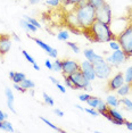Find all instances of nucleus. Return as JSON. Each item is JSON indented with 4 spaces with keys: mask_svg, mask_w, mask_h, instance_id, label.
Listing matches in <instances>:
<instances>
[{
    "mask_svg": "<svg viewBox=\"0 0 132 133\" xmlns=\"http://www.w3.org/2000/svg\"><path fill=\"white\" fill-rule=\"evenodd\" d=\"M7 118H8V114H6L2 110H0V122H2V121H5Z\"/></svg>",
    "mask_w": 132,
    "mask_h": 133,
    "instance_id": "c03bdc74",
    "label": "nucleus"
},
{
    "mask_svg": "<svg viewBox=\"0 0 132 133\" xmlns=\"http://www.w3.org/2000/svg\"><path fill=\"white\" fill-rule=\"evenodd\" d=\"M124 82V75L121 72H118L117 74H115L114 76L108 80V83H107V89L109 91H116L121 85H123Z\"/></svg>",
    "mask_w": 132,
    "mask_h": 133,
    "instance_id": "9b49d317",
    "label": "nucleus"
},
{
    "mask_svg": "<svg viewBox=\"0 0 132 133\" xmlns=\"http://www.w3.org/2000/svg\"><path fill=\"white\" fill-rule=\"evenodd\" d=\"M130 91H131V84H129V83H124L123 85H121L117 90H116L117 95L121 96V97L128 96L129 93H130Z\"/></svg>",
    "mask_w": 132,
    "mask_h": 133,
    "instance_id": "6ab92c4d",
    "label": "nucleus"
},
{
    "mask_svg": "<svg viewBox=\"0 0 132 133\" xmlns=\"http://www.w3.org/2000/svg\"><path fill=\"white\" fill-rule=\"evenodd\" d=\"M52 71L54 72H62L63 71V65H62V60L55 59V62H52Z\"/></svg>",
    "mask_w": 132,
    "mask_h": 133,
    "instance_id": "c756f323",
    "label": "nucleus"
},
{
    "mask_svg": "<svg viewBox=\"0 0 132 133\" xmlns=\"http://www.w3.org/2000/svg\"><path fill=\"white\" fill-rule=\"evenodd\" d=\"M121 49L125 52L128 58L132 57V25H129L121 34L116 38Z\"/></svg>",
    "mask_w": 132,
    "mask_h": 133,
    "instance_id": "7ed1b4c3",
    "label": "nucleus"
},
{
    "mask_svg": "<svg viewBox=\"0 0 132 133\" xmlns=\"http://www.w3.org/2000/svg\"><path fill=\"white\" fill-rule=\"evenodd\" d=\"M96 109L98 110L99 114H104V113H106V111L108 110V106H107L106 101L99 99V104H98V106H97V108H96Z\"/></svg>",
    "mask_w": 132,
    "mask_h": 133,
    "instance_id": "a878e982",
    "label": "nucleus"
},
{
    "mask_svg": "<svg viewBox=\"0 0 132 133\" xmlns=\"http://www.w3.org/2000/svg\"><path fill=\"white\" fill-rule=\"evenodd\" d=\"M5 95H6V98H7V107H8V109H10L13 114H17V111H16V109H15V107H14V100H15L14 93H13V91H11L10 88H6L5 89Z\"/></svg>",
    "mask_w": 132,
    "mask_h": 133,
    "instance_id": "4468645a",
    "label": "nucleus"
},
{
    "mask_svg": "<svg viewBox=\"0 0 132 133\" xmlns=\"http://www.w3.org/2000/svg\"><path fill=\"white\" fill-rule=\"evenodd\" d=\"M89 97H90V95H88V93H82V95H80V96H79V99H80V101L85 102L87 100H88Z\"/></svg>",
    "mask_w": 132,
    "mask_h": 133,
    "instance_id": "58836bf2",
    "label": "nucleus"
},
{
    "mask_svg": "<svg viewBox=\"0 0 132 133\" xmlns=\"http://www.w3.org/2000/svg\"><path fill=\"white\" fill-rule=\"evenodd\" d=\"M62 0H47L46 4L48 6H51V7H58L59 5H61Z\"/></svg>",
    "mask_w": 132,
    "mask_h": 133,
    "instance_id": "e433bc0d",
    "label": "nucleus"
},
{
    "mask_svg": "<svg viewBox=\"0 0 132 133\" xmlns=\"http://www.w3.org/2000/svg\"><path fill=\"white\" fill-rule=\"evenodd\" d=\"M44 66H46L48 69L52 71V62H50V59H47L46 62H44Z\"/></svg>",
    "mask_w": 132,
    "mask_h": 133,
    "instance_id": "79ce46f5",
    "label": "nucleus"
},
{
    "mask_svg": "<svg viewBox=\"0 0 132 133\" xmlns=\"http://www.w3.org/2000/svg\"><path fill=\"white\" fill-rule=\"evenodd\" d=\"M54 113H55L57 116H59V117H63V116H64V113H63V110L58 109V108H55V109H54Z\"/></svg>",
    "mask_w": 132,
    "mask_h": 133,
    "instance_id": "a18cd8bd",
    "label": "nucleus"
},
{
    "mask_svg": "<svg viewBox=\"0 0 132 133\" xmlns=\"http://www.w3.org/2000/svg\"><path fill=\"white\" fill-rule=\"evenodd\" d=\"M95 72H96V77L101 78V80H107L109 77L110 73H112V66L105 59H101L99 62L94 64Z\"/></svg>",
    "mask_w": 132,
    "mask_h": 133,
    "instance_id": "39448f33",
    "label": "nucleus"
},
{
    "mask_svg": "<svg viewBox=\"0 0 132 133\" xmlns=\"http://www.w3.org/2000/svg\"><path fill=\"white\" fill-rule=\"evenodd\" d=\"M66 4H71V5H74V6H77L80 4L81 1H83V0H64Z\"/></svg>",
    "mask_w": 132,
    "mask_h": 133,
    "instance_id": "ea45409f",
    "label": "nucleus"
},
{
    "mask_svg": "<svg viewBox=\"0 0 132 133\" xmlns=\"http://www.w3.org/2000/svg\"><path fill=\"white\" fill-rule=\"evenodd\" d=\"M57 39H58L59 41H67L68 39H70V33L66 31V30L58 32L57 33Z\"/></svg>",
    "mask_w": 132,
    "mask_h": 133,
    "instance_id": "c85d7f7f",
    "label": "nucleus"
},
{
    "mask_svg": "<svg viewBox=\"0 0 132 133\" xmlns=\"http://www.w3.org/2000/svg\"><path fill=\"white\" fill-rule=\"evenodd\" d=\"M33 68H34L35 71H40V66H39L37 63H35V64H33Z\"/></svg>",
    "mask_w": 132,
    "mask_h": 133,
    "instance_id": "603ef678",
    "label": "nucleus"
},
{
    "mask_svg": "<svg viewBox=\"0 0 132 133\" xmlns=\"http://www.w3.org/2000/svg\"><path fill=\"white\" fill-rule=\"evenodd\" d=\"M80 71L84 74V76L88 78L89 81H94L96 78V72H95V67L94 64L89 60H84L80 64Z\"/></svg>",
    "mask_w": 132,
    "mask_h": 133,
    "instance_id": "9d476101",
    "label": "nucleus"
},
{
    "mask_svg": "<svg viewBox=\"0 0 132 133\" xmlns=\"http://www.w3.org/2000/svg\"><path fill=\"white\" fill-rule=\"evenodd\" d=\"M84 111L85 113H88V114H90L91 116H94V117H97L98 115H99V113H98V110L96 109V108H84Z\"/></svg>",
    "mask_w": 132,
    "mask_h": 133,
    "instance_id": "c9c22d12",
    "label": "nucleus"
},
{
    "mask_svg": "<svg viewBox=\"0 0 132 133\" xmlns=\"http://www.w3.org/2000/svg\"><path fill=\"white\" fill-rule=\"evenodd\" d=\"M99 99H100V98H98V97L90 96L89 98H88V100H87L85 102L88 104L89 107H91V108H97V106H98V104H99Z\"/></svg>",
    "mask_w": 132,
    "mask_h": 133,
    "instance_id": "393cba45",
    "label": "nucleus"
},
{
    "mask_svg": "<svg viewBox=\"0 0 132 133\" xmlns=\"http://www.w3.org/2000/svg\"><path fill=\"white\" fill-rule=\"evenodd\" d=\"M9 77H10V80L13 81L14 83H21L26 76H25V74H24V73H22V72L10 71L9 72Z\"/></svg>",
    "mask_w": 132,
    "mask_h": 133,
    "instance_id": "dca6fc26",
    "label": "nucleus"
},
{
    "mask_svg": "<svg viewBox=\"0 0 132 133\" xmlns=\"http://www.w3.org/2000/svg\"><path fill=\"white\" fill-rule=\"evenodd\" d=\"M73 13L76 18L77 29H81L82 31L90 28L92 25V23L96 21V10L89 4L75 6V8L73 9Z\"/></svg>",
    "mask_w": 132,
    "mask_h": 133,
    "instance_id": "f03ea898",
    "label": "nucleus"
},
{
    "mask_svg": "<svg viewBox=\"0 0 132 133\" xmlns=\"http://www.w3.org/2000/svg\"><path fill=\"white\" fill-rule=\"evenodd\" d=\"M0 130H4V131H7V132H14L13 124L10 122H8L7 119L0 122Z\"/></svg>",
    "mask_w": 132,
    "mask_h": 133,
    "instance_id": "5701e85b",
    "label": "nucleus"
},
{
    "mask_svg": "<svg viewBox=\"0 0 132 133\" xmlns=\"http://www.w3.org/2000/svg\"><path fill=\"white\" fill-rule=\"evenodd\" d=\"M108 44H109V48L112 50H118V49H121V46H120V43H118L117 40H110L108 42Z\"/></svg>",
    "mask_w": 132,
    "mask_h": 133,
    "instance_id": "72a5a7b5",
    "label": "nucleus"
},
{
    "mask_svg": "<svg viewBox=\"0 0 132 133\" xmlns=\"http://www.w3.org/2000/svg\"><path fill=\"white\" fill-rule=\"evenodd\" d=\"M22 54H23V56L25 57V59L28 60L29 63H31L32 65H33V64H35V60H34V58H33L32 56H30V55H29V52H28V51H25V50H22Z\"/></svg>",
    "mask_w": 132,
    "mask_h": 133,
    "instance_id": "f704fd0d",
    "label": "nucleus"
},
{
    "mask_svg": "<svg viewBox=\"0 0 132 133\" xmlns=\"http://www.w3.org/2000/svg\"><path fill=\"white\" fill-rule=\"evenodd\" d=\"M96 19L109 25V23L113 19V16H112V9H110L108 4H105L103 7L96 9Z\"/></svg>",
    "mask_w": 132,
    "mask_h": 133,
    "instance_id": "0eeeda50",
    "label": "nucleus"
},
{
    "mask_svg": "<svg viewBox=\"0 0 132 133\" xmlns=\"http://www.w3.org/2000/svg\"><path fill=\"white\" fill-rule=\"evenodd\" d=\"M23 18H24V19H26L28 22H30L31 24H33V25H34L37 29H41L40 23H39L35 18H33V17H30V16H28V15H23Z\"/></svg>",
    "mask_w": 132,
    "mask_h": 133,
    "instance_id": "7c9ffc66",
    "label": "nucleus"
},
{
    "mask_svg": "<svg viewBox=\"0 0 132 133\" xmlns=\"http://www.w3.org/2000/svg\"><path fill=\"white\" fill-rule=\"evenodd\" d=\"M66 44H67L68 47L71 48L72 50H73V52H75V54H79L80 52V48H79V46H77L76 43H74V42H71V41H66Z\"/></svg>",
    "mask_w": 132,
    "mask_h": 133,
    "instance_id": "473e14b6",
    "label": "nucleus"
},
{
    "mask_svg": "<svg viewBox=\"0 0 132 133\" xmlns=\"http://www.w3.org/2000/svg\"><path fill=\"white\" fill-rule=\"evenodd\" d=\"M105 60H106L112 67H116V66H120L121 64H124L128 60V57L122 49H118V50H114V52L112 55H109Z\"/></svg>",
    "mask_w": 132,
    "mask_h": 133,
    "instance_id": "6e6552de",
    "label": "nucleus"
},
{
    "mask_svg": "<svg viewBox=\"0 0 132 133\" xmlns=\"http://www.w3.org/2000/svg\"><path fill=\"white\" fill-rule=\"evenodd\" d=\"M103 116H105L107 119L109 121V122H112L113 124H115V125H123V124L125 123V119L124 117L122 116V114L117 111L115 109V108H110L108 107V110L106 111V113L101 114Z\"/></svg>",
    "mask_w": 132,
    "mask_h": 133,
    "instance_id": "1a4fd4ad",
    "label": "nucleus"
},
{
    "mask_svg": "<svg viewBox=\"0 0 132 133\" xmlns=\"http://www.w3.org/2000/svg\"><path fill=\"white\" fill-rule=\"evenodd\" d=\"M125 125H127L128 130H130V131H132V122H128V121H125Z\"/></svg>",
    "mask_w": 132,
    "mask_h": 133,
    "instance_id": "8fccbe9b",
    "label": "nucleus"
},
{
    "mask_svg": "<svg viewBox=\"0 0 132 133\" xmlns=\"http://www.w3.org/2000/svg\"><path fill=\"white\" fill-rule=\"evenodd\" d=\"M28 37H29L30 39H32V40L34 41L35 43H37L38 46L41 48V49L46 51L47 54H48V52H50V51L52 50V47H50V46H49V44H48V43H44V42H43L42 40H40V39H38V38H32V37H30V34H28Z\"/></svg>",
    "mask_w": 132,
    "mask_h": 133,
    "instance_id": "a211bd4d",
    "label": "nucleus"
},
{
    "mask_svg": "<svg viewBox=\"0 0 132 133\" xmlns=\"http://www.w3.org/2000/svg\"><path fill=\"white\" fill-rule=\"evenodd\" d=\"M42 0H30V4L31 5H38L39 2H41Z\"/></svg>",
    "mask_w": 132,
    "mask_h": 133,
    "instance_id": "3c124183",
    "label": "nucleus"
},
{
    "mask_svg": "<svg viewBox=\"0 0 132 133\" xmlns=\"http://www.w3.org/2000/svg\"><path fill=\"white\" fill-rule=\"evenodd\" d=\"M14 89L16 90V91H18V92H25V90L21 87L19 83H14Z\"/></svg>",
    "mask_w": 132,
    "mask_h": 133,
    "instance_id": "a19ab883",
    "label": "nucleus"
},
{
    "mask_svg": "<svg viewBox=\"0 0 132 133\" xmlns=\"http://www.w3.org/2000/svg\"><path fill=\"white\" fill-rule=\"evenodd\" d=\"M129 25H130V24H129V21L127 18V16H125V17H122V18L112 19V22L109 23V29L114 34V37L117 38Z\"/></svg>",
    "mask_w": 132,
    "mask_h": 133,
    "instance_id": "423d86ee",
    "label": "nucleus"
},
{
    "mask_svg": "<svg viewBox=\"0 0 132 133\" xmlns=\"http://www.w3.org/2000/svg\"><path fill=\"white\" fill-rule=\"evenodd\" d=\"M106 104H107V106H108V107H113V108L117 107V106L120 105V104H118V99L116 98L115 96H113V95L107 96V98H106Z\"/></svg>",
    "mask_w": 132,
    "mask_h": 133,
    "instance_id": "4be33fe9",
    "label": "nucleus"
},
{
    "mask_svg": "<svg viewBox=\"0 0 132 133\" xmlns=\"http://www.w3.org/2000/svg\"><path fill=\"white\" fill-rule=\"evenodd\" d=\"M62 65H63V71L62 73L64 75H70L72 73L80 71V64H77L74 60H62Z\"/></svg>",
    "mask_w": 132,
    "mask_h": 133,
    "instance_id": "f8f14e48",
    "label": "nucleus"
},
{
    "mask_svg": "<svg viewBox=\"0 0 132 133\" xmlns=\"http://www.w3.org/2000/svg\"><path fill=\"white\" fill-rule=\"evenodd\" d=\"M49 80H50V81H51V82H52L54 84H55V85H56V84H57V83H59V81H58V80H57V78H56V77H54V76H49Z\"/></svg>",
    "mask_w": 132,
    "mask_h": 133,
    "instance_id": "09e8293b",
    "label": "nucleus"
},
{
    "mask_svg": "<svg viewBox=\"0 0 132 133\" xmlns=\"http://www.w3.org/2000/svg\"><path fill=\"white\" fill-rule=\"evenodd\" d=\"M83 34L92 42H98V43H104V42H109L110 40H116L109 29V25L105 23H101L96 19L90 28L85 29L83 31Z\"/></svg>",
    "mask_w": 132,
    "mask_h": 133,
    "instance_id": "f257e3e1",
    "label": "nucleus"
},
{
    "mask_svg": "<svg viewBox=\"0 0 132 133\" xmlns=\"http://www.w3.org/2000/svg\"><path fill=\"white\" fill-rule=\"evenodd\" d=\"M56 87H57V89H58L62 93H66V88H65L64 85H62L61 83H57V84H56Z\"/></svg>",
    "mask_w": 132,
    "mask_h": 133,
    "instance_id": "37998d69",
    "label": "nucleus"
},
{
    "mask_svg": "<svg viewBox=\"0 0 132 133\" xmlns=\"http://www.w3.org/2000/svg\"><path fill=\"white\" fill-rule=\"evenodd\" d=\"M11 38L9 35L0 34V56H5L11 48Z\"/></svg>",
    "mask_w": 132,
    "mask_h": 133,
    "instance_id": "ddd939ff",
    "label": "nucleus"
},
{
    "mask_svg": "<svg viewBox=\"0 0 132 133\" xmlns=\"http://www.w3.org/2000/svg\"><path fill=\"white\" fill-rule=\"evenodd\" d=\"M118 104L122 105V107L128 111H132V101L129 98H121L118 100Z\"/></svg>",
    "mask_w": 132,
    "mask_h": 133,
    "instance_id": "412c9836",
    "label": "nucleus"
},
{
    "mask_svg": "<svg viewBox=\"0 0 132 133\" xmlns=\"http://www.w3.org/2000/svg\"><path fill=\"white\" fill-rule=\"evenodd\" d=\"M40 119L42 121V122H43L44 124H46V125H48V126H49V128H51L52 130H55L56 132H61V133H63V132H64V130H62V129H59L58 126L54 125V124H52L51 122H50V121H48V119L46 118V117H42V116H40Z\"/></svg>",
    "mask_w": 132,
    "mask_h": 133,
    "instance_id": "bb28decb",
    "label": "nucleus"
},
{
    "mask_svg": "<svg viewBox=\"0 0 132 133\" xmlns=\"http://www.w3.org/2000/svg\"><path fill=\"white\" fill-rule=\"evenodd\" d=\"M131 89H132V83H131Z\"/></svg>",
    "mask_w": 132,
    "mask_h": 133,
    "instance_id": "5fc2aeb1",
    "label": "nucleus"
},
{
    "mask_svg": "<svg viewBox=\"0 0 132 133\" xmlns=\"http://www.w3.org/2000/svg\"><path fill=\"white\" fill-rule=\"evenodd\" d=\"M48 56L50 57V58H57V56H58V51H57V49H55V48H52V50L50 51V52H48Z\"/></svg>",
    "mask_w": 132,
    "mask_h": 133,
    "instance_id": "4c0bfd02",
    "label": "nucleus"
},
{
    "mask_svg": "<svg viewBox=\"0 0 132 133\" xmlns=\"http://www.w3.org/2000/svg\"><path fill=\"white\" fill-rule=\"evenodd\" d=\"M127 18H128V21H129V24H130V25H132V8H131L130 10H129V14H128Z\"/></svg>",
    "mask_w": 132,
    "mask_h": 133,
    "instance_id": "49530a36",
    "label": "nucleus"
},
{
    "mask_svg": "<svg viewBox=\"0 0 132 133\" xmlns=\"http://www.w3.org/2000/svg\"><path fill=\"white\" fill-rule=\"evenodd\" d=\"M88 4L96 10V9H98V8L103 7V6L106 4V1H105V0H88Z\"/></svg>",
    "mask_w": 132,
    "mask_h": 133,
    "instance_id": "b1692460",
    "label": "nucleus"
},
{
    "mask_svg": "<svg viewBox=\"0 0 132 133\" xmlns=\"http://www.w3.org/2000/svg\"><path fill=\"white\" fill-rule=\"evenodd\" d=\"M72 84H73V89L74 90H87V91H91L92 87H91V81H89L88 78L84 76V74L81 71H77L75 73H72L68 75Z\"/></svg>",
    "mask_w": 132,
    "mask_h": 133,
    "instance_id": "20e7f679",
    "label": "nucleus"
},
{
    "mask_svg": "<svg viewBox=\"0 0 132 133\" xmlns=\"http://www.w3.org/2000/svg\"><path fill=\"white\" fill-rule=\"evenodd\" d=\"M11 38H13V39H14V40L16 41V42H19V41H21V38H19L18 35H17L16 33H15V32H13V33H11Z\"/></svg>",
    "mask_w": 132,
    "mask_h": 133,
    "instance_id": "de8ad7c7",
    "label": "nucleus"
},
{
    "mask_svg": "<svg viewBox=\"0 0 132 133\" xmlns=\"http://www.w3.org/2000/svg\"><path fill=\"white\" fill-rule=\"evenodd\" d=\"M19 25H21V28L24 29L25 31H28V32H31V33H35L38 31V29L35 28L33 24H31L30 22H28L26 19H21L19 21Z\"/></svg>",
    "mask_w": 132,
    "mask_h": 133,
    "instance_id": "f3484780",
    "label": "nucleus"
},
{
    "mask_svg": "<svg viewBox=\"0 0 132 133\" xmlns=\"http://www.w3.org/2000/svg\"><path fill=\"white\" fill-rule=\"evenodd\" d=\"M19 84H21V87H22L23 89L25 90V91H26V90L34 89V88H35V83L33 82L32 80H30V78H26V77L24 78V80H23V81H22V82H21Z\"/></svg>",
    "mask_w": 132,
    "mask_h": 133,
    "instance_id": "aec40b11",
    "label": "nucleus"
},
{
    "mask_svg": "<svg viewBox=\"0 0 132 133\" xmlns=\"http://www.w3.org/2000/svg\"><path fill=\"white\" fill-rule=\"evenodd\" d=\"M123 75H124V82L131 84L132 83V66L128 67L127 71H125V73Z\"/></svg>",
    "mask_w": 132,
    "mask_h": 133,
    "instance_id": "cd10ccee",
    "label": "nucleus"
},
{
    "mask_svg": "<svg viewBox=\"0 0 132 133\" xmlns=\"http://www.w3.org/2000/svg\"><path fill=\"white\" fill-rule=\"evenodd\" d=\"M75 108H76V109H79V110H82V111H84V108H83L82 106H80V105H75Z\"/></svg>",
    "mask_w": 132,
    "mask_h": 133,
    "instance_id": "864d4df0",
    "label": "nucleus"
},
{
    "mask_svg": "<svg viewBox=\"0 0 132 133\" xmlns=\"http://www.w3.org/2000/svg\"><path fill=\"white\" fill-rule=\"evenodd\" d=\"M83 55H84L85 59L89 60V62H91L92 64H95V63L99 62V60L104 59V57L100 56V55H97V54L94 51V49H85L83 51Z\"/></svg>",
    "mask_w": 132,
    "mask_h": 133,
    "instance_id": "2eb2a0df",
    "label": "nucleus"
},
{
    "mask_svg": "<svg viewBox=\"0 0 132 133\" xmlns=\"http://www.w3.org/2000/svg\"><path fill=\"white\" fill-rule=\"evenodd\" d=\"M42 97H43L44 102H46L48 106H50V107H54V106H55V101H54V99H52L50 96H48L46 92H43V93H42Z\"/></svg>",
    "mask_w": 132,
    "mask_h": 133,
    "instance_id": "2f4dec72",
    "label": "nucleus"
}]
</instances>
